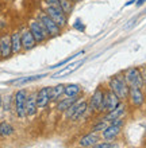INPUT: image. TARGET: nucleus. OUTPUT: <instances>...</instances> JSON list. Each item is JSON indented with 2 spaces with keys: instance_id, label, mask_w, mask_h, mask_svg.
I'll return each mask as SVG.
<instances>
[{
  "instance_id": "1",
  "label": "nucleus",
  "mask_w": 146,
  "mask_h": 148,
  "mask_svg": "<svg viewBox=\"0 0 146 148\" xmlns=\"http://www.w3.org/2000/svg\"><path fill=\"white\" fill-rule=\"evenodd\" d=\"M110 90H112L116 96L119 97V100H125L129 96V90H130V86L127 85L126 79L123 75H115L110 79Z\"/></svg>"
},
{
  "instance_id": "2",
  "label": "nucleus",
  "mask_w": 146,
  "mask_h": 148,
  "mask_svg": "<svg viewBox=\"0 0 146 148\" xmlns=\"http://www.w3.org/2000/svg\"><path fill=\"white\" fill-rule=\"evenodd\" d=\"M37 19L39 20L41 23L45 26V28H46V31L49 32L50 38H54V36H60V35H61V31H62V28L60 27L58 24L55 23L54 20L51 19L50 16H49L45 11L41 12V14H38Z\"/></svg>"
},
{
  "instance_id": "3",
  "label": "nucleus",
  "mask_w": 146,
  "mask_h": 148,
  "mask_svg": "<svg viewBox=\"0 0 146 148\" xmlns=\"http://www.w3.org/2000/svg\"><path fill=\"white\" fill-rule=\"evenodd\" d=\"M123 77L126 79L127 85L130 88H139L142 89L143 86V79H142V71L138 67H130L127 69L123 74Z\"/></svg>"
},
{
  "instance_id": "4",
  "label": "nucleus",
  "mask_w": 146,
  "mask_h": 148,
  "mask_svg": "<svg viewBox=\"0 0 146 148\" xmlns=\"http://www.w3.org/2000/svg\"><path fill=\"white\" fill-rule=\"evenodd\" d=\"M28 30H30L31 34L34 35L37 43H44V42H46V40L50 38V35H49V32L46 31L45 26L41 23L38 19H34V20H31V22L28 23Z\"/></svg>"
},
{
  "instance_id": "5",
  "label": "nucleus",
  "mask_w": 146,
  "mask_h": 148,
  "mask_svg": "<svg viewBox=\"0 0 146 148\" xmlns=\"http://www.w3.org/2000/svg\"><path fill=\"white\" fill-rule=\"evenodd\" d=\"M26 100H27V92L24 89H20L15 93V98H14V102H15V110L16 114L19 117H26Z\"/></svg>"
},
{
  "instance_id": "6",
  "label": "nucleus",
  "mask_w": 146,
  "mask_h": 148,
  "mask_svg": "<svg viewBox=\"0 0 146 148\" xmlns=\"http://www.w3.org/2000/svg\"><path fill=\"white\" fill-rule=\"evenodd\" d=\"M45 12L50 16L51 19L54 20L55 23L58 24L61 28H65L68 24V18L69 16L65 15L62 12V10H60V8H54V7H45Z\"/></svg>"
},
{
  "instance_id": "7",
  "label": "nucleus",
  "mask_w": 146,
  "mask_h": 148,
  "mask_svg": "<svg viewBox=\"0 0 146 148\" xmlns=\"http://www.w3.org/2000/svg\"><path fill=\"white\" fill-rule=\"evenodd\" d=\"M119 104H120L119 97L112 92V90H108V92L104 93V98H103V104H102L100 110H102V112H104V110L111 112V110H114Z\"/></svg>"
},
{
  "instance_id": "8",
  "label": "nucleus",
  "mask_w": 146,
  "mask_h": 148,
  "mask_svg": "<svg viewBox=\"0 0 146 148\" xmlns=\"http://www.w3.org/2000/svg\"><path fill=\"white\" fill-rule=\"evenodd\" d=\"M51 89L53 88H42L37 92V104H38V108H45L49 102L51 101Z\"/></svg>"
},
{
  "instance_id": "9",
  "label": "nucleus",
  "mask_w": 146,
  "mask_h": 148,
  "mask_svg": "<svg viewBox=\"0 0 146 148\" xmlns=\"http://www.w3.org/2000/svg\"><path fill=\"white\" fill-rule=\"evenodd\" d=\"M20 36H22V46H23L24 51L33 50V49L38 45L35 38H34V35L31 34V31H30L28 28L27 30H23V31L20 32Z\"/></svg>"
},
{
  "instance_id": "10",
  "label": "nucleus",
  "mask_w": 146,
  "mask_h": 148,
  "mask_svg": "<svg viewBox=\"0 0 146 148\" xmlns=\"http://www.w3.org/2000/svg\"><path fill=\"white\" fill-rule=\"evenodd\" d=\"M0 54L1 58H10L12 55L11 35H4L0 38Z\"/></svg>"
},
{
  "instance_id": "11",
  "label": "nucleus",
  "mask_w": 146,
  "mask_h": 148,
  "mask_svg": "<svg viewBox=\"0 0 146 148\" xmlns=\"http://www.w3.org/2000/svg\"><path fill=\"white\" fill-rule=\"evenodd\" d=\"M129 97H130V101L134 106H141L143 104V100H145L142 89H139V88H130Z\"/></svg>"
},
{
  "instance_id": "12",
  "label": "nucleus",
  "mask_w": 146,
  "mask_h": 148,
  "mask_svg": "<svg viewBox=\"0 0 146 148\" xmlns=\"http://www.w3.org/2000/svg\"><path fill=\"white\" fill-rule=\"evenodd\" d=\"M103 98H104V92L102 89H96L95 93L92 94L91 101H89V106L93 110H100L103 104Z\"/></svg>"
},
{
  "instance_id": "13",
  "label": "nucleus",
  "mask_w": 146,
  "mask_h": 148,
  "mask_svg": "<svg viewBox=\"0 0 146 148\" xmlns=\"http://www.w3.org/2000/svg\"><path fill=\"white\" fill-rule=\"evenodd\" d=\"M11 45H12V54H19L20 51L23 50L20 31H14L11 34Z\"/></svg>"
},
{
  "instance_id": "14",
  "label": "nucleus",
  "mask_w": 146,
  "mask_h": 148,
  "mask_svg": "<svg viewBox=\"0 0 146 148\" xmlns=\"http://www.w3.org/2000/svg\"><path fill=\"white\" fill-rule=\"evenodd\" d=\"M38 108L37 104V94H27V100H26V116H34Z\"/></svg>"
},
{
  "instance_id": "15",
  "label": "nucleus",
  "mask_w": 146,
  "mask_h": 148,
  "mask_svg": "<svg viewBox=\"0 0 146 148\" xmlns=\"http://www.w3.org/2000/svg\"><path fill=\"white\" fill-rule=\"evenodd\" d=\"M119 132H120V125H116L111 123L108 127H106V128L103 129V137L107 139V140H111V139L118 136Z\"/></svg>"
},
{
  "instance_id": "16",
  "label": "nucleus",
  "mask_w": 146,
  "mask_h": 148,
  "mask_svg": "<svg viewBox=\"0 0 146 148\" xmlns=\"http://www.w3.org/2000/svg\"><path fill=\"white\" fill-rule=\"evenodd\" d=\"M84 61H80V62H75V63H71V65H68V66H65V69H62V70H60L58 73H55L51 75V78H60V77H65V75H68V74L73 73V71L76 70V69H79V66L83 63Z\"/></svg>"
},
{
  "instance_id": "17",
  "label": "nucleus",
  "mask_w": 146,
  "mask_h": 148,
  "mask_svg": "<svg viewBox=\"0 0 146 148\" xmlns=\"http://www.w3.org/2000/svg\"><path fill=\"white\" fill-rule=\"evenodd\" d=\"M125 108L126 106L123 105V104H119L116 108H115L114 110H111V112H108V114H107L103 120L106 121H112V120H116V119H120V116H122L123 113H125Z\"/></svg>"
},
{
  "instance_id": "18",
  "label": "nucleus",
  "mask_w": 146,
  "mask_h": 148,
  "mask_svg": "<svg viewBox=\"0 0 146 148\" xmlns=\"http://www.w3.org/2000/svg\"><path fill=\"white\" fill-rule=\"evenodd\" d=\"M98 136L96 133H89V135H85L84 137L80 139V145L81 147H93V145L98 143Z\"/></svg>"
},
{
  "instance_id": "19",
  "label": "nucleus",
  "mask_w": 146,
  "mask_h": 148,
  "mask_svg": "<svg viewBox=\"0 0 146 148\" xmlns=\"http://www.w3.org/2000/svg\"><path fill=\"white\" fill-rule=\"evenodd\" d=\"M81 92V88L77 84H68L65 85V90H64V94L68 96V97H77Z\"/></svg>"
},
{
  "instance_id": "20",
  "label": "nucleus",
  "mask_w": 146,
  "mask_h": 148,
  "mask_svg": "<svg viewBox=\"0 0 146 148\" xmlns=\"http://www.w3.org/2000/svg\"><path fill=\"white\" fill-rule=\"evenodd\" d=\"M77 97H69V98H64L62 101L60 102L58 105H57V110L58 112H65L66 109H69L72 105H75L77 104Z\"/></svg>"
},
{
  "instance_id": "21",
  "label": "nucleus",
  "mask_w": 146,
  "mask_h": 148,
  "mask_svg": "<svg viewBox=\"0 0 146 148\" xmlns=\"http://www.w3.org/2000/svg\"><path fill=\"white\" fill-rule=\"evenodd\" d=\"M87 108H88L87 102H84V101L83 102H79V104H76V105H75V112H73V114H72L71 120H77V119H80V117L85 113Z\"/></svg>"
},
{
  "instance_id": "22",
  "label": "nucleus",
  "mask_w": 146,
  "mask_h": 148,
  "mask_svg": "<svg viewBox=\"0 0 146 148\" xmlns=\"http://www.w3.org/2000/svg\"><path fill=\"white\" fill-rule=\"evenodd\" d=\"M60 5H61V10L65 15H71L73 10H75V1L72 0H60Z\"/></svg>"
},
{
  "instance_id": "23",
  "label": "nucleus",
  "mask_w": 146,
  "mask_h": 148,
  "mask_svg": "<svg viewBox=\"0 0 146 148\" xmlns=\"http://www.w3.org/2000/svg\"><path fill=\"white\" fill-rule=\"evenodd\" d=\"M44 77H46V74H38V75H30V77H23V78H18L14 79L12 84H18V85H23V84H28V82L37 81V79H42Z\"/></svg>"
},
{
  "instance_id": "24",
  "label": "nucleus",
  "mask_w": 146,
  "mask_h": 148,
  "mask_svg": "<svg viewBox=\"0 0 146 148\" xmlns=\"http://www.w3.org/2000/svg\"><path fill=\"white\" fill-rule=\"evenodd\" d=\"M12 133H14V128H12L11 124H8L6 121L0 123V136L7 137V136H11Z\"/></svg>"
},
{
  "instance_id": "25",
  "label": "nucleus",
  "mask_w": 146,
  "mask_h": 148,
  "mask_svg": "<svg viewBox=\"0 0 146 148\" xmlns=\"http://www.w3.org/2000/svg\"><path fill=\"white\" fill-rule=\"evenodd\" d=\"M64 90H65V85H55L53 89H51V101L54 100H58L60 97H62Z\"/></svg>"
},
{
  "instance_id": "26",
  "label": "nucleus",
  "mask_w": 146,
  "mask_h": 148,
  "mask_svg": "<svg viewBox=\"0 0 146 148\" xmlns=\"http://www.w3.org/2000/svg\"><path fill=\"white\" fill-rule=\"evenodd\" d=\"M84 54V51H79V53H76V54H73V55H71L69 58H65L64 61H61V62H58V63H55V65H53V66H50V69H58V67H64L66 63H69L72 61V59H75V58H77L79 55H83Z\"/></svg>"
},
{
  "instance_id": "27",
  "label": "nucleus",
  "mask_w": 146,
  "mask_h": 148,
  "mask_svg": "<svg viewBox=\"0 0 146 148\" xmlns=\"http://www.w3.org/2000/svg\"><path fill=\"white\" fill-rule=\"evenodd\" d=\"M44 3L46 4V7H54V8H60L61 10L60 0H44Z\"/></svg>"
},
{
  "instance_id": "28",
  "label": "nucleus",
  "mask_w": 146,
  "mask_h": 148,
  "mask_svg": "<svg viewBox=\"0 0 146 148\" xmlns=\"http://www.w3.org/2000/svg\"><path fill=\"white\" fill-rule=\"evenodd\" d=\"M10 105H11V96H6L4 97V110H10Z\"/></svg>"
},
{
  "instance_id": "29",
  "label": "nucleus",
  "mask_w": 146,
  "mask_h": 148,
  "mask_svg": "<svg viewBox=\"0 0 146 148\" xmlns=\"http://www.w3.org/2000/svg\"><path fill=\"white\" fill-rule=\"evenodd\" d=\"M93 148H114V145L111 143H99V144H95Z\"/></svg>"
},
{
  "instance_id": "30",
  "label": "nucleus",
  "mask_w": 146,
  "mask_h": 148,
  "mask_svg": "<svg viewBox=\"0 0 146 148\" xmlns=\"http://www.w3.org/2000/svg\"><path fill=\"white\" fill-rule=\"evenodd\" d=\"M104 128H106V120L103 121V123H100V124L95 125L92 131H93V132H96V131H103V129H104Z\"/></svg>"
},
{
  "instance_id": "31",
  "label": "nucleus",
  "mask_w": 146,
  "mask_h": 148,
  "mask_svg": "<svg viewBox=\"0 0 146 148\" xmlns=\"http://www.w3.org/2000/svg\"><path fill=\"white\" fill-rule=\"evenodd\" d=\"M141 71H142V79H143V85H146V66L143 67V69H142V70H141Z\"/></svg>"
},
{
  "instance_id": "32",
  "label": "nucleus",
  "mask_w": 146,
  "mask_h": 148,
  "mask_svg": "<svg viewBox=\"0 0 146 148\" xmlns=\"http://www.w3.org/2000/svg\"><path fill=\"white\" fill-rule=\"evenodd\" d=\"M145 1H146V0H137V1H135V4H137V5H142Z\"/></svg>"
},
{
  "instance_id": "33",
  "label": "nucleus",
  "mask_w": 146,
  "mask_h": 148,
  "mask_svg": "<svg viewBox=\"0 0 146 148\" xmlns=\"http://www.w3.org/2000/svg\"><path fill=\"white\" fill-rule=\"evenodd\" d=\"M1 104H3V98H1V96H0V108H1Z\"/></svg>"
},
{
  "instance_id": "34",
  "label": "nucleus",
  "mask_w": 146,
  "mask_h": 148,
  "mask_svg": "<svg viewBox=\"0 0 146 148\" xmlns=\"http://www.w3.org/2000/svg\"><path fill=\"white\" fill-rule=\"evenodd\" d=\"M72 1H75V3H80V1H84V0H72Z\"/></svg>"
}]
</instances>
